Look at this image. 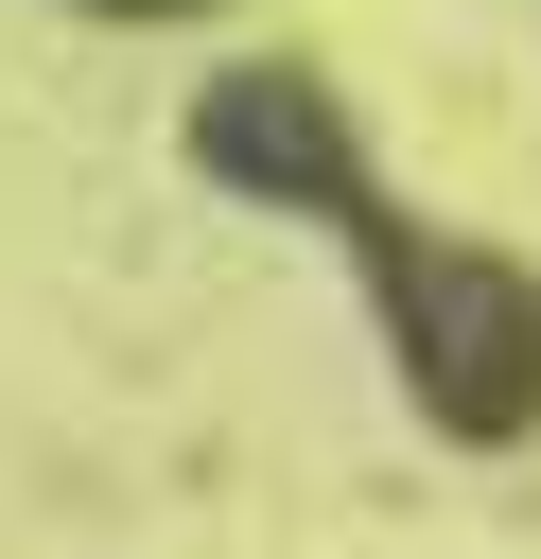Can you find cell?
<instances>
[{
  "label": "cell",
  "instance_id": "7a4b0ae2",
  "mask_svg": "<svg viewBox=\"0 0 541 559\" xmlns=\"http://www.w3.org/2000/svg\"><path fill=\"white\" fill-rule=\"evenodd\" d=\"M87 17H175V0H87Z\"/></svg>",
  "mask_w": 541,
  "mask_h": 559
},
{
  "label": "cell",
  "instance_id": "6da1fadb",
  "mask_svg": "<svg viewBox=\"0 0 541 559\" xmlns=\"http://www.w3.org/2000/svg\"><path fill=\"white\" fill-rule=\"evenodd\" d=\"M297 210H314V227H349L366 314H384V349H401V384H419V419H436V437H524V419H541V280H524L506 245L401 227V210L366 192V157H332Z\"/></svg>",
  "mask_w": 541,
  "mask_h": 559
}]
</instances>
